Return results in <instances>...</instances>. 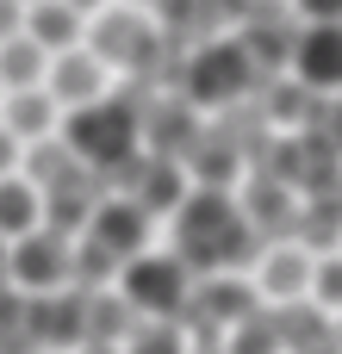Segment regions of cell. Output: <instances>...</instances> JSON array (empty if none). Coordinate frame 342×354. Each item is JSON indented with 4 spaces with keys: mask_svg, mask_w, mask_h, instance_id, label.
Segmentation results:
<instances>
[{
    "mask_svg": "<svg viewBox=\"0 0 342 354\" xmlns=\"http://www.w3.org/2000/svg\"><path fill=\"white\" fill-rule=\"evenodd\" d=\"M168 218H174V255H181L187 268L237 274V268L249 261L255 224L243 218V205L231 199V187H187Z\"/></svg>",
    "mask_w": 342,
    "mask_h": 354,
    "instance_id": "1",
    "label": "cell"
},
{
    "mask_svg": "<svg viewBox=\"0 0 342 354\" xmlns=\"http://www.w3.org/2000/svg\"><path fill=\"white\" fill-rule=\"evenodd\" d=\"M56 137L69 143V156L87 168V174H118L137 149H143V118H137V106L131 100H118V93H100V100H87V106H75V112H62L56 118Z\"/></svg>",
    "mask_w": 342,
    "mask_h": 354,
    "instance_id": "2",
    "label": "cell"
},
{
    "mask_svg": "<svg viewBox=\"0 0 342 354\" xmlns=\"http://www.w3.org/2000/svg\"><path fill=\"white\" fill-rule=\"evenodd\" d=\"M193 292V268L174 249H137L131 261H118V299L131 305V317H181Z\"/></svg>",
    "mask_w": 342,
    "mask_h": 354,
    "instance_id": "3",
    "label": "cell"
},
{
    "mask_svg": "<svg viewBox=\"0 0 342 354\" xmlns=\"http://www.w3.org/2000/svg\"><path fill=\"white\" fill-rule=\"evenodd\" d=\"M0 280H6L12 292H25V299L75 286V236H62V230H50V224L12 236V243L0 249Z\"/></svg>",
    "mask_w": 342,
    "mask_h": 354,
    "instance_id": "4",
    "label": "cell"
},
{
    "mask_svg": "<svg viewBox=\"0 0 342 354\" xmlns=\"http://www.w3.org/2000/svg\"><path fill=\"white\" fill-rule=\"evenodd\" d=\"M81 44L118 75V68H143L150 56H156V19L143 12V6H125V0H112V6H100L93 19H87V31H81Z\"/></svg>",
    "mask_w": 342,
    "mask_h": 354,
    "instance_id": "5",
    "label": "cell"
},
{
    "mask_svg": "<svg viewBox=\"0 0 342 354\" xmlns=\"http://www.w3.org/2000/svg\"><path fill=\"white\" fill-rule=\"evenodd\" d=\"M287 75H293V87H305V93H336V81H342V31H336V19H312V25L293 19Z\"/></svg>",
    "mask_w": 342,
    "mask_h": 354,
    "instance_id": "6",
    "label": "cell"
},
{
    "mask_svg": "<svg viewBox=\"0 0 342 354\" xmlns=\"http://www.w3.org/2000/svg\"><path fill=\"white\" fill-rule=\"evenodd\" d=\"M249 81H255V56L237 37H218V44L193 50V62H187V93L199 106H224V100L249 93Z\"/></svg>",
    "mask_w": 342,
    "mask_h": 354,
    "instance_id": "7",
    "label": "cell"
},
{
    "mask_svg": "<svg viewBox=\"0 0 342 354\" xmlns=\"http://www.w3.org/2000/svg\"><path fill=\"white\" fill-rule=\"evenodd\" d=\"M44 93L56 100V112H75V106L112 93V68H106L87 44H69V50L50 56V68H44Z\"/></svg>",
    "mask_w": 342,
    "mask_h": 354,
    "instance_id": "8",
    "label": "cell"
},
{
    "mask_svg": "<svg viewBox=\"0 0 342 354\" xmlns=\"http://www.w3.org/2000/svg\"><path fill=\"white\" fill-rule=\"evenodd\" d=\"M312 249L305 243H280V249H268L262 255V268H255V299H268V305H293V299H305V286H312Z\"/></svg>",
    "mask_w": 342,
    "mask_h": 354,
    "instance_id": "9",
    "label": "cell"
},
{
    "mask_svg": "<svg viewBox=\"0 0 342 354\" xmlns=\"http://www.w3.org/2000/svg\"><path fill=\"white\" fill-rule=\"evenodd\" d=\"M56 100L44 93V87H6L0 93V124L19 137V143H31V137H50L56 131Z\"/></svg>",
    "mask_w": 342,
    "mask_h": 354,
    "instance_id": "10",
    "label": "cell"
},
{
    "mask_svg": "<svg viewBox=\"0 0 342 354\" xmlns=\"http://www.w3.org/2000/svg\"><path fill=\"white\" fill-rule=\"evenodd\" d=\"M19 31H25L31 44H44L50 56H56V50H69V44H81V31H87V19H81V12H69L62 0H31V6L19 12Z\"/></svg>",
    "mask_w": 342,
    "mask_h": 354,
    "instance_id": "11",
    "label": "cell"
},
{
    "mask_svg": "<svg viewBox=\"0 0 342 354\" xmlns=\"http://www.w3.org/2000/svg\"><path fill=\"white\" fill-rule=\"evenodd\" d=\"M44 224V199H37V187L12 168V174H0V243H12V236H25V230H37Z\"/></svg>",
    "mask_w": 342,
    "mask_h": 354,
    "instance_id": "12",
    "label": "cell"
},
{
    "mask_svg": "<svg viewBox=\"0 0 342 354\" xmlns=\"http://www.w3.org/2000/svg\"><path fill=\"white\" fill-rule=\"evenodd\" d=\"M193 336L181 317H131V330L118 336V354H187Z\"/></svg>",
    "mask_w": 342,
    "mask_h": 354,
    "instance_id": "13",
    "label": "cell"
},
{
    "mask_svg": "<svg viewBox=\"0 0 342 354\" xmlns=\"http://www.w3.org/2000/svg\"><path fill=\"white\" fill-rule=\"evenodd\" d=\"M44 68H50V50L31 44L25 31L0 44V87H44Z\"/></svg>",
    "mask_w": 342,
    "mask_h": 354,
    "instance_id": "14",
    "label": "cell"
},
{
    "mask_svg": "<svg viewBox=\"0 0 342 354\" xmlns=\"http://www.w3.org/2000/svg\"><path fill=\"white\" fill-rule=\"evenodd\" d=\"M287 6H293L299 25H312V19H336V12H342V0H287Z\"/></svg>",
    "mask_w": 342,
    "mask_h": 354,
    "instance_id": "15",
    "label": "cell"
},
{
    "mask_svg": "<svg viewBox=\"0 0 342 354\" xmlns=\"http://www.w3.org/2000/svg\"><path fill=\"white\" fill-rule=\"evenodd\" d=\"M19 149H25V143H19V137L0 124V174H12V168H19Z\"/></svg>",
    "mask_w": 342,
    "mask_h": 354,
    "instance_id": "16",
    "label": "cell"
},
{
    "mask_svg": "<svg viewBox=\"0 0 342 354\" xmlns=\"http://www.w3.org/2000/svg\"><path fill=\"white\" fill-rule=\"evenodd\" d=\"M19 12H25V6H19V0H0V44H6V37H12V31H19Z\"/></svg>",
    "mask_w": 342,
    "mask_h": 354,
    "instance_id": "17",
    "label": "cell"
},
{
    "mask_svg": "<svg viewBox=\"0 0 342 354\" xmlns=\"http://www.w3.org/2000/svg\"><path fill=\"white\" fill-rule=\"evenodd\" d=\"M62 6H69V12H81V19H93V12H100V6H112V0H62Z\"/></svg>",
    "mask_w": 342,
    "mask_h": 354,
    "instance_id": "18",
    "label": "cell"
},
{
    "mask_svg": "<svg viewBox=\"0 0 342 354\" xmlns=\"http://www.w3.org/2000/svg\"><path fill=\"white\" fill-rule=\"evenodd\" d=\"M81 354H118V342H87Z\"/></svg>",
    "mask_w": 342,
    "mask_h": 354,
    "instance_id": "19",
    "label": "cell"
},
{
    "mask_svg": "<svg viewBox=\"0 0 342 354\" xmlns=\"http://www.w3.org/2000/svg\"><path fill=\"white\" fill-rule=\"evenodd\" d=\"M187 354H224V348H218V342H193Z\"/></svg>",
    "mask_w": 342,
    "mask_h": 354,
    "instance_id": "20",
    "label": "cell"
},
{
    "mask_svg": "<svg viewBox=\"0 0 342 354\" xmlns=\"http://www.w3.org/2000/svg\"><path fill=\"white\" fill-rule=\"evenodd\" d=\"M125 6H143V0H125Z\"/></svg>",
    "mask_w": 342,
    "mask_h": 354,
    "instance_id": "21",
    "label": "cell"
},
{
    "mask_svg": "<svg viewBox=\"0 0 342 354\" xmlns=\"http://www.w3.org/2000/svg\"><path fill=\"white\" fill-rule=\"evenodd\" d=\"M19 6H31V0H19Z\"/></svg>",
    "mask_w": 342,
    "mask_h": 354,
    "instance_id": "22",
    "label": "cell"
},
{
    "mask_svg": "<svg viewBox=\"0 0 342 354\" xmlns=\"http://www.w3.org/2000/svg\"><path fill=\"white\" fill-rule=\"evenodd\" d=\"M0 93H6V87H0Z\"/></svg>",
    "mask_w": 342,
    "mask_h": 354,
    "instance_id": "23",
    "label": "cell"
}]
</instances>
